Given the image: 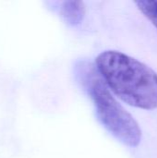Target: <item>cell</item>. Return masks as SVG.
<instances>
[{"instance_id":"obj_4","label":"cell","mask_w":157,"mask_h":158,"mask_svg":"<svg viewBox=\"0 0 157 158\" xmlns=\"http://www.w3.org/2000/svg\"><path fill=\"white\" fill-rule=\"evenodd\" d=\"M139 10L155 25L157 29V1L155 0H139L135 1Z\"/></svg>"},{"instance_id":"obj_1","label":"cell","mask_w":157,"mask_h":158,"mask_svg":"<svg viewBox=\"0 0 157 158\" xmlns=\"http://www.w3.org/2000/svg\"><path fill=\"white\" fill-rule=\"evenodd\" d=\"M95 63L106 86L123 102L146 110L157 108V73L150 67L115 50L102 52Z\"/></svg>"},{"instance_id":"obj_3","label":"cell","mask_w":157,"mask_h":158,"mask_svg":"<svg viewBox=\"0 0 157 158\" xmlns=\"http://www.w3.org/2000/svg\"><path fill=\"white\" fill-rule=\"evenodd\" d=\"M57 9L66 23L71 26L80 24L85 16V6L81 1L68 0L57 2Z\"/></svg>"},{"instance_id":"obj_2","label":"cell","mask_w":157,"mask_h":158,"mask_svg":"<svg viewBox=\"0 0 157 158\" xmlns=\"http://www.w3.org/2000/svg\"><path fill=\"white\" fill-rule=\"evenodd\" d=\"M97 69L93 65H77L80 82L91 96L96 116L102 125L121 143L137 147L142 141V131L133 117L116 100Z\"/></svg>"}]
</instances>
